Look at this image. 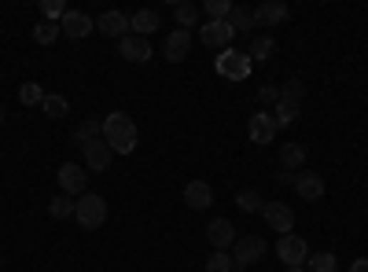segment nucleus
<instances>
[{
    "instance_id": "1",
    "label": "nucleus",
    "mask_w": 368,
    "mask_h": 272,
    "mask_svg": "<svg viewBox=\"0 0 368 272\" xmlns=\"http://www.w3.org/2000/svg\"><path fill=\"white\" fill-rule=\"evenodd\" d=\"M103 140H107V148H111L115 155H133L137 151V121L129 118L125 111H115V114H107L103 118Z\"/></svg>"
},
{
    "instance_id": "2",
    "label": "nucleus",
    "mask_w": 368,
    "mask_h": 272,
    "mask_svg": "<svg viewBox=\"0 0 368 272\" xmlns=\"http://www.w3.org/2000/svg\"><path fill=\"white\" fill-rule=\"evenodd\" d=\"M228 254H232L236 268H251V265H258V261L266 258V239L262 236H240V239L232 243Z\"/></svg>"
},
{
    "instance_id": "3",
    "label": "nucleus",
    "mask_w": 368,
    "mask_h": 272,
    "mask_svg": "<svg viewBox=\"0 0 368 272\" xmlns=\"http://www.w3.org/2000/svg\"><path fill=\"white\" fill-rule=\"evenodd\" d=\"M74 217L81 228H100L107 221V202L103 195H93V192H85L78 202H74Z\"/></svg>"
},
{
    "instance_id": "4",
    "label": "nucleus",
    "mask_w": 368,
    "mask_h": 272,
    "mask_svg": "<svg viewBox=\"0 0 368 272\" xmlns=\"http://www.w3.org/2000/svg\"><path fill=\"white\" fill-rule=\"evenodd\" d=\"M276 258L284 261L288 268H302L310 261V246H306V239L302 236H280V243H276Z\"/></svg>"
},
{
    "instance_id": "5",
    "label": "nucleus",
    "mask_w": 368,
    "mask_h": 272,
    "mask_svg": "<svg viewBox=\"0 0 368 272\" xmlns=\"http://www.w3.org/2000/svg\"><path fill=\"white\" fill-rule=\"evenodd\" d=\"M218 74L228 77V81H243L251 74V55L247 52H236V48H225L218 55Z\"/></svg>"
},
{
    "instance_id": "6",
    "label": "nucleus",
    "mask_w": 368,
    "mask_h": 272,
    "mask_svg": "<svg viewBox=\"0 0 368 272\" xmlns=\"http://www.w3.org/2000/svg\"><path fill=\"white\" fill-rule=\"evenodd\" d=\"M262 217H266V224L273 228V232H280V236H288L291 228H295V214H291L288 202H266L262 206Z\"/></svg>"
},
{
    "instance_id": "7",
    "label": "nucleus",
    "mask_w": 368,
    "mask_h": 272,
    "mask_svg": "<svg viewBox=\"0 0 368 272\" xmlns=\"http://www.w3.org/2000/svg\"><path fill=\"white\" fill-rule=\"evenodd\" d=\"M291 11H288V4H284V0H266V4H258L254 8V26H280V23H284V18H288Z\"/></svg>"
},
{
    "instance_id": "8",
    "label": "nucleus",
    "mask_w": 368,
    "mask_h": 272,
    "mask_svg": "<svg viewBox=\"0 0 368 272\" xmlns=\"http://www.w3.org/2000/svg\"><path fill=\"white\" fill-rule=\"evenodd\" d=\"M206 239H210V246H214V250H232V243L240 239V236H236L232 221L214 217V221H210V228H206Z\"/></svg>"
},
{
    "instance_id": "9",
    "label": "nucleus",
    "mask_w": 368,
    "mask_h": 272,
    "mask_svg": "<svg viewBox=\"0 0 368 272\" xmlns=\"http://www.w3.org/2000/svg\"><path fill=\"white\" fill-rule=\"evenodd\" d=\"M85 170L74 162H63L59 165V187H63V195H85Z\"/></svg>"
},
{
    "instance_id": "10",
    "label": "nucleus",
    "mask_w": 368,
    "mask_h": 272,
    "mask_svg": "<svg viewBox=\"0 0 368 272\" xmlns=\"http://www.w3.org/2000/svg\"><path fill=\"white\" fill-rule=\"evenodd\" d=\"M280 129H276V121H273V114L269 111H258L254 118H251V125H247V136H251V143H273V136H276Z\"/></svg>"
},
{
    "instance_id": "11",
    "label": "nucleus",
    "mask_w": 368,
    "mask_h": 272,
    "mask_svg": "<svg viewBox=\"0 0 368 272\" xmlns=\"http://www.w3.org/2000/svg\"><path fill=\"white\" fill-rule=\"evenodd\" d=\"M232 37H236V33H232V26H228V18H225V23H206V26L199 30L203 45H206V48H221V52L232 45Z\"/></svg>"
},
{
    "instance_id": "12",
    "label": "nucleus",
    "mask_w": 368,
    "mask_h": 272,
    "mask_svg": "<svg viewBox=\"0 0 368 272\" xmlns=\"http://www.w3.org/2000/svg\"><path fill=\"white\" fill-rule=\"evenodd\" d=\"M188 52H191V33H188V30H169L166 45H162V55H166L169 62H184Z\"/></svg>"
},
{
    "instance_id": "13",
    "label": "nucleus",
    "mask_w": 368,
    "mask_h": 272,
    "mask_svg": "<svg viewBox=\"0 0 368 272\" xmlns=\"http://www.w3.org/2000/svg\"><path fill=\"white\" fill-rule=\"evenodd\" d=\"M118 52H122V59H129V62H147V59H151L147 37H137V33H125V37L118 40Z\"/></svg>"
},
{
    "instance_id": "14",
    "label": "nucleus",
    "mask_w": 368,
    "mask_h": 272,
    "mask_svg": "<svg viewBox=\"0 0 368 272\" xmlns=\"http://www.w3.org/2000/svg\"><path fill=\"white\" fill-rule=\"evenodd\" d=\"M184 206H191V210H206V206H214V187L206 180H188L184 184Z\"/></svg>"
},
{
    "instance_id": "15",
    "label": "nucleus",
    "mask_w": 368,
    "mask_h": 272,
    "mask_svg": "<svg viewBox=\"0 0 368 272\" xmlns=\"http://www.w3.org/2000/svg\"><path fill=\"white\" fill-rule=\"evenodd\" d=\"M59 30L67 33L70 40H81V37L93 33V18L85 11H67V15H63V23H59Z\"/></svg>"
},
{
    "instance_id": "16",
    "label": "nucleus",
    "mask_w": 368,
    "mask_h": 272,
    "mask_svg": "<svg viewBox=\"0 0 368 272\" xmlns=\"http://www.w3.org/2000/svg\"><path fill=\"white\" fill-rule=\"evenodd\" d=\"M85 162H89V170H96V173H103L107 165H111V148H107V140H93V143H85Z\"/></svg>"
},
{
    "instance_id": "17",
    "label": "nucleus",
    "mask_w": 368,
    "mask_h": 272,
    "mask_svg": "<svg viewBox=\"0 0 368 272\" xmlns=\"http://www.w3.org/2000/svg\"><path fill=\"white\" fill-rule=\"evenodd\" d=\"M96 30L100 33H107V37H125V30H129V15L125 11H103L100 15V23H96Z\"/></svg>"
},
{
    "instance_id": "18",
    "label": "nucleus",
    "mask_w": 368,
    "mask_h": 272,
    "mask_svg": "<svg viewBox=\"0 0 368 272\" xmlns=\"http://www.w3.org/2000/svg\"><path fill=\"white\" fill-rule=\"evenodd\" d=\"M295 192H298L302 199L317 202V199L324 195V177H320V173H313V170H306L302 177H295Z\"/></svg>"
},
{
    "instance_id": "19",
    "label": "nucleus",
    "mask_w": 368,
    "mask_h": 272,
    "mask_svg": "<svg viewBox=\"0 0 368 272\" xmlns=\"http://www.w3.org/2000/svg\"><path fill=\"white\" fill-rule=\"evenodd\" d=\"M129 30H133L137 37H147V33H155L159 30V15L151 11V8H140L129 15Z\"/></svg>"
},
{
    "instance_id": "20",
    "label": "nucleus",
    "mask_w": 368,
    "mask_h": 272,
    "mask_svg": "<svg viewBox=\"0 0 368 272\" xmlns=\"http://www.w3.org/2000/svg\"><path fill=\"white\" fill-rule=\"evenodd\" d=\"M74 140L81 143H93V140H103V121H96V118H89V121H81L78 129H74Z\"/></svg>"
},
{
    "instance_id": "21",
    "label": "nucleus",
    "mask_w": 368,
    "mask_h": 272,
    "mask_svg": "<svg viewBox=\"0 0 368 272\" xmlns=\"http://www.w3.org/2000/svg\"><path fill=\"white\" fill-rule=\"evenodd\" d=\"M228 26H232V33H247V30H254V11H247V8H240V4H232V11H228Z\"/></svg>"
},
{
    "instance_id": "22",
    "label": "nucleus",
    "mask_w": 368,
    "mask_h": 272,
    "mask_svg": "<svg viewBox=\"0 0 368 272\" xmlns=\"http://www.w3.org/2000/svg\"><path fill=\"white\" fill-rule=\"evenodd\" d=\"M280 162H284V170H298V165L306 162V148H302V143H284V148H280Z\"/></svg>"
},
{
    "instance_id": "23",
    "label": "nucleus",
    "mask_w": 368,
    "mask_h": 272,
    "mask_svg": "<svg viewBox=\"0 0 368 272\" xmlns=\"http://www.w3.org/2000/svg\"><path fill=\"white\" fill-rule=\"evenodd\" d=\"M298 118V103H291V99H280L276 103V114H273V121H276V129H288V125Z\"/></svg>"
},
{
    "instance_id": "24",
    "label": "nucleus",
    "mask_w": 368,
    "mask_h": 272,
    "mask_svg": "<svg viewBox=\"0 0 368 272\" xmlns=\"http://www.w3.org/2000/svg\"><path fill=\"white\" fill-rule=\"evenodd\" d=\"M45 89L37 85V81H26L23 89H19V103H23V107H37V103H45Z\"/></svg>"
},
{
    "instance_id": "25",
    "label": "nucleus",
    "mask_w": 368,
    "mask_h": 272,
    "mask_svg": "<svg viewBox=\"0 0 368 272\" xmlns=\"http://www.w3.org/2000/svg\"><path fill=\"white\" fill-rule=\"evenodd\" d=\"M173 15H177V26H181V30H196L199 8H196V4H188V0H184V4H177V8H173Z\"/></svg>"
},
{
    "instance_id": "26",
    "label": "nucleus",
    "mask_w": 368,
    "mask_h": 272,
    "mask_svg": "<svg viewBox=\"0 0 368 272\" xmlns=\"http://www.w3.org/2000/svg\"><path fill=\"white\" fill-rule=\"evenodd\" d=\"M247 55H251V62H254V59H258V62L269 59V55H273V37H269V33H258V37L251 40V52H247Z\"/></svg>"
},
{
    "instance_id": "27",
    "label": "nucleus",
    "mask_w": 368,
    "mask_h": 272,
    "mask_svg": "<svg viewBox=\"0 0 368 272\" xmlns=\"http://www.w3.org/2000/svg\"><path fill=\"white\" fill-rule=\"evenodd\" d=\"M41 111H45L48 118H67L70 103H67V96H45V103H41Z\"/></svg>"
},
{
    "instance_id": "28",
    "label": "nucleus",
    "mask_w": 368,
    "mask_h": 272,
    "mask_svg": "<svg viewBox=\"0 0 368 272\" xmlns=\"http://www.w3.org/2000/svg\"><path fill=\"white\" fill-rule=\"evenodd\" d=\"M203 11L210 15V23H225L228 11H232V0H206Z\"/></svg>"
},
{
    "instance_id": "29",
    "label": "nucleus",
    "mask_w": 368,
    "mask_h": 272,
    "mask_svg": "<svg viewBox=\"0 0 368 272\" xmlns=\"http://www.w3.org/2000/svg\"><path fill=\"white\" fill-rule=\"evenodd\" d=\"M59 33H63V30H59V23H45V18H41L37 30H33L37 45H56V37H59Z\"/></svg>"
},
{
    "instance_id": "30",
    "label": "nucleus",
    "mask_w": 368,
    "mask_h": 272,
    "mask_svg": "<svg viewBox=\"0 0 368 272\" xmlns=\"http://www.w3.org/2000/svg\"><path fill=\"white\" fill-rule=\"evenodd\" d=\"M48 214H52L56 221L70 217V214H74V199H70V195H56V199L48 202Z\"/></svg>"
},
{
    "instance_id": "31",
    "label": "nucleus",
    "mask_w": 368,
    "mask_h": 272,
    "mask_svg": "<svg viewBox=\"0 0 368 272\" xmlns=\"http://www.w3.org/2000/svg\"><path fill=\"white\" fill-rule=\"evenodd\" d=\"M236 265H232V254L228 250H214L210 254V261H206V272H232Z\"/></svg>"
},
{
    "instance_id": "32",
    "label": "nucleus",
    "mask_w": 368,
    "mask_h": 272,
    "mask_svg": "<svg viewBox=\"0 0 368 272\" xmlns=\"http://www.w3.org/2000/svg\"><path fill=\"white\" fill-rule=\"evenodd\" d=\"M236 206H240V210L243 214H254V210H262V195H258V192H240V195H236Z\"/></svg>"
},
{
    "instance_id": "33",
    "label": "nucleus",
    "mask_w": 368,
    "mask_h": 272,
    "mask_svg": "<svg viewBox=\"0 0 368 272\" xmlns=\"http://www.w3.org/2000/svg\"><path fill=\"white\" fill-rule=\"evenodd\" d=\"M306 265H310V272H335V254L324 250V254H313Z\"/></svg>"
},
{
    "instance_id": "34",
    "label": "nucleus",
    "mask_w": 368,
    "mask_h": 272,
    "mask_svg": "<svg viewBox=\"0 0 368 272\" xmlns=\"http://www.w3.org/2000/svg\"><path fill=\"white\" fill-rule=\"evenodd\" d=\"M41 15H45V23H63V15H67V4H63V0H45V4H41Z\"/></svg>"
},
{
    "instance_id": "35",
    "label": "nucleus",
    "mask_w": 368,
    "mask_h": 272,
    "mask_svg": "<svg viewBox=\"0 0 368 272\" xmlns=\"http://www.w3.org/2000/svg\"><path fill=\"white\" fill-rule=\"evenodd\" d=\"M302 96H306V85H302L298 77H291L284 89H280V99H291V103H302Z\"/></svg>"
},
{
    "instance_id": "36",
    "label": "nucleus",
    "mask_w": 368,
    "mask_h": 272,
    "mask_svg": "<svg viewBox=\"0 0 368 272\" xmlns=\"http://www.w3.org/2000/svg\"><path fill=\"white\" fill-rule=\"evenodd\" d=\"M258 96H262V103H273V107L280 103V89H273V85H266L262 92H258Z\"/></svg>"
},
{
    "instance_id": "37",
    "label": "nucleus",
    "mask_w": 368,
    "mask_h": 272,
    "mask_svg": "<svg viewBox=\"0 0 368 272\" xmlns=\"http://www.w3.org/2000/svg\"><path fill=\"white\" fill-rule=\"evenodd\" d=\"M350 272H368V258H357V261L350 265Z\"/></svg>"
},
{
    "instance_id": "38",
    "label": "nucleus",
    "mask_w": 368,
    "mask_h": 272,
    "mask_svg": "<svg viewBox=\"0 0 368 272\" xmlns=\"http://www.w3.org/2000/svg\"><path fill=\"white\" fill-rule=\"evenodd\" d=\"M288 272H310V268H306V265H302V268H288Z\"/></svg>"
}]
</instances>
